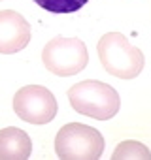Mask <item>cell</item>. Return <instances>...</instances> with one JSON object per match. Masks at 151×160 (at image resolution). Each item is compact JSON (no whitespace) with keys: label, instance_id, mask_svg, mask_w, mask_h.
<instances>
[{"label":"cell","instance_id":"5b68a950","mask_svg":"<svg viewBox=\"0 0 151 160\" xmlns=\"http://www.w3.org/2000/svg\"><path fill=\"white\" fill-rule=\"evenodd\" d=\"M57 100L53 92L42 85H27L13 96V109L21 121L30 124H47L57 115Z\"/></svg>","mask_w":151,"mask_h":160},{"label":"cell","instance_id":"ba28073f","mask_svg":"<svg viewBox=\"0 0 151 160\" xmlns=\"http://www.w3.org/2000/svg\"><path fill=\"white\" fill-rule=\"evenodd\" d=\"M113 160H151V151L140 141H123L115 147Z\"/></svg>","mask_w":151,"mask_h":160},{"label":"cell","instance_id":"277c9868","mask_svg":"<svg viewBox=\"0 0 151 160\" xmlns=\"http://www.w3.org/2000/svg\"><path fill=\"white\" fill-rule=\"evenodd\" d=\"M42 60H44V66L51 73L60 75V77H70V75L80 73L87 66L89 53H87L85 43L80 38L57 36L44 45Z\"/></svg>","mask_w":151,"mask_h":160},{"label":"cell","instance_id":"52a82bcc","mask_svg":"<svg viewBox=\"0 0 151 160\" xmlns=\"http://www.w3.org/2000/svg\"><path fill=\"white\" fill-rule=\"evenodd\" d=\"M30 152L32 143L25 130L15 126L0 130V160H27Z\"/></svg>","mask_w":151,"mask_h":160},{"label":"cell","instance_id":"9c48e42d","mask_svg":"<svg viewBox=\"0 0 151 160\" xmlns=\"http://www.w3.org/2000/svg\"><path fill=\"white\" fill-rule=\"evenodd\" d=\"M34 2L51 13H74L81 10L89 0H34Z\"/></svg>","mask_w":151,"mask_h":160},{"label":"cell","instance_id":"8992f818","mask_svg":"<svg viewBox=\"0 0 151 160\" xmlns=\"http://www.w3.org/2000/svg\"><path fill=\"white\" fill-rule=\"evenodd\" d=\"M29 42H30L29 21L13 10L0 12V53L2 55L19 53L29 45Z\"/></svg>","mask_w":151,"mask_h":160},{"label":"cell","instance_id":"7a4b0ae2","mask_svg":"<svg viewBox=\"0 0 151 160\" xmlns=\"http://www.w3.org/2000/svg\"><path fill=\"white\" fill-rule=\"evenodd\" d=\"M98 58L104 70L119 79H134L143 70V53L121 32H108L98 42Z\"/></svg>","mask_w":151,"mask_h":160},{"label":"cell","instance_id":"3957f363","mask_svg":"<svg viewBox=\"0 0 151 160\" xmlns=\"http://www.w3.org/2000/svg\"><path fill=\"white\" fill-rule=\"evenodd\" d=\"M55 151L62 160H98L104 151V138L96 128L70 122L57 132Z\"/></svg>","mask_w":151,"mask_h":160},{"label":"cell","instance_id":"6da1fadb","mask_svg":"<svg viewBox=\"0 0 151 160\" xmlns=\"http://www.w3.org/2000/svg\"><path fill=\"white\" fill-rule=\"evenodd\" d=\"M68 100L78 113L96 121H108L115 117L121 106L117 91L96 79H87L72 85L68 91Z\"/></svg>","mask_w":151,"mask_h":160}]
</instances>
